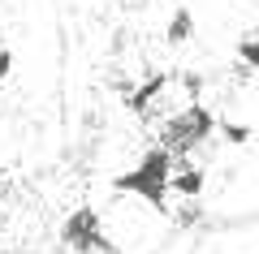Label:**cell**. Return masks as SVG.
<instances>
[{
  "label": "cell",
  "mask_w": 259,
  "mask_h": 254,
  "mask_svg": "<svg viewBox=\"0 0 259 254\" xmlns=\"http://www.w3.org/2000/svg\"><path fill=\"white\" fill-rule=\"evenodd\" d=\"M173 164H177V155L168 151L164 142H160V146H147V151L130 164L125 173L112 177V190H117V194H130V198H139L143 207H151V211L164 216V211H168V198H173V185H168V181H173Z\"/></svg>",
  "instance_id": "obj_1"
},
{
  "label": "cell",
  "mask_w": 259,
  "mask_h": 254,
  "mask_svg": "<svg viewBox=\"0 0 259 254\" xmlns=\"http://www.w3.org/2000/svg\"><path fill=\"white\" fill-rule=\"evenodd\" d=\"M216 121L221 117H216L207 104L190 99L182 112H173V117L164 121V138H160V142H164L173 155H190L199 142H207V138L216 134Z\"/></svg>",
  "instance_id": "obj_2"
},
{
  "label": "cell",
  "mask_w": 259,
  "mask_h": 254,
  "mask_svg": "<svg viewBox=\"0 0 259 254\" xmlns=\"http://www.w3.org/2000/svg\"><path fill=\"white\" fill-rule=\"evenodd\" d=\"M61 241L69 245L74 254H117L108 228H104V216L91 207V202H82V207H74L69 216H65Z\"/></svg>",
  "instance_id": "obj_3"
},
{
  "label": "cell",
  "mask_w": 259,
  "mask_h": 254,
  "mask_svg": "<svg viewBox=\"0 0 259 254\" xmlns=\"http://www.w3.org/2000/svg\"><path fill=\"white\" fill-rule=\"evenodd\" d=\"M173 198H186V202H199L203 198V190H207V168L203 164H194L190 155H177V164H173Z\"/></svg>",
  "instance_id": "obj_4"
},
{
  "label": "cell",
  "mask_w": 259,
  "mask_h": 254,
  "mask_svg": "<svg viewBox=\"0 0 259 254\" xmlns=\"http://www.w3.org/2000/svg\"><path fill=\"white\" fill-rule=\"evenodd\" d=\"M168 86H173V73H151L147 82H139V86H134V91L125 95V108L134 112V117H147V112H151V104H156L160 95L168 91Z\"/></svg>",
  "instance_id": "obj_5"
},
{
  "label": "cell",
  "mask_w": 259,
  "mask_h": 254,
  "mask_svg": "<svg viewBox=\"0 0 259 254\" xmlns=\"http://www.w3.org/2000/svg\"><path fill=\"white\" fill-rule=\"evenodd\" d=\"M194 39V13L186 9H173V18H168V26H164V43L168 47H182V43H190Z\"/></svg>",
  "instance_id": "obj_6"
},
{
  "label": "cell",
  "mask_w": 259,
  "mask_h": 254,
  "mask_svg": "<svg viewBox=\"0 0 259 254\" xmlns=\"http://www.w3.org/2000/svg\"><path fill=\"white\" fill-rule=\"evenodd\" d=\"M216 134L229 146H246L250 142V125H242V121H216Z\"/></svg>",
  "instance_id": "obj_7"
},
{
  "label": "cell",
  "mask_w": 259,
  "mask_h": 254,
  "mask_svg": "<svg viewBox=\"0 0 259 254\" xmlns=\"http://www.w3.org/2000/svg\"><path fill=\"white\" fill-rule=\"evenodd\" d=\"M233 56H238L246 69L259 73V39H238V47H233Z\"/></svg>",
  "instance_id": "obj_8"
},
{
  "label": "cell",
  "mask_w": 259,
  "mask_h": 254,
  "mask_svg": "<svg viewBox=\"0 0 259 254\" xmlns=\"http://www.w3.org/2000/svg\"><path fill=\"white\" fill-rule=\"evenodd\" d=\"M9 73H13V52H9V47H0V82L9 78Z\"/></svg>",
  "instance_id": "obj_9"
}]
</instances>
